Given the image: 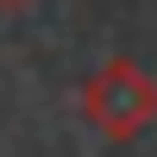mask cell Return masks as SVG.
<instances>
[{
  "instance_id": "6da1fadb",
  "label": "cell",
  "mask_w": 157,
  "mask_h": 157,
  "mask_svg": "<svg viewBox=\"0 0 157 157\" xmlns=\"http://www.w3.org/2000/svg\"><path fill=\"white\" fill-rule=\"evenodd\" d=\"M82 120L94 126L101 138H113V145L138 138V132L157 120V75L138 69L132 57H107V63L82 82Z\"/></svg>"
},
{
  "instance_id": "7a4b0ae2",
  "label": "cell",
  "mask_w": 157,
  "mask_h": 157,
  "mask_svg": "<svg viewBox=\"0 0 157 157\" xmlns=\"http://www.w3.org/2000/svg\"><path fill=\"white\" fill-rule=\"evenodd\" d=\"M19 6H32V0H0V13H19Z\"/></svg>"
}]
</instances>
